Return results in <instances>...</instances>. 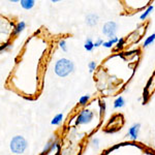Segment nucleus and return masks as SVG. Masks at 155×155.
Segmentation results:
<instances>
[{
	"mask_svg": "<svg viewBox=\"0 0 155 155\" xmlns=\"http://www.w3.org/2000/svg\"><path fill=\"white\" fill-rule=\"evenodd\" d=\"M86 23L89 26L93 27L98 23V16L96 14H89L88 16L86 17Z\"/></svg>",
	"mask_w": 155,
	"mask_h": 155,
	"instance_id": "7",
	"label": "nucleus"
},
{
	"mask_svg": "<svg viewBox=\"0 0 155 155\" xmlns=\"http://www.w3.org/2000/svg\"><path fill=\"white\" fill-rule=\"evenodd\" d=\"M58 145H59L58 142H53L52 140L51 141H49L48 144L45 146V148H44V150H42L41 155H48L51 151H53V150L56 149L57 147H58Z\"/></svg>",
	"mask_w": 155,
	"mask_h": 155,
	"instance_id": "5",
	"label": "nucleus"
},
{
	"mask_svg": "<svg viewBox=\"0 0 155 155\" xmlns=\"http://www.w3.org/2000/svg\"><path fill=\"white\" fill-rule=\"evenodd\" d=\"M27 146H28L27 141L21 136H16V137H12V141H11V145H9L12 153H16V154L24 153V151L26 150Z\"/></svg>",
	"mask_w": 155,
	"mask_h": 155,
	"instance_id": "2",
	"label": "nucleus"
},
{
	"mask_svg": "<svg viewBox=\"0 0 155 155\" xmlns=\"http://www.w3.org/2000/svg\"><path fill=\"white\" fill-rule=\"evenodd\" d=\"M20 3H21V6L23 7L24 9L29 11V9H31L32 7L34 6L35 1H34V0H21V1H20Z\"/></svg>",
	"mask_w": 155,
	"mask_h": 155,
	"instance_id": "9",
	"label": "nucleus"
},
{
	"mask_svg": "<svg viewBox=\"0 0 155 155\" xmlns=\"http://www.w3.org/2000/svg\"><path fill=\"white\" fill-rule=\"evenodd\" d=\"M140 127H141V124L140 123H136L134 124L128 130V136L130 137L131 140H137V137H139V131H140Z\"/></svg>",
	"mask_w": 155,
	"mask_h": 155,
	"instance_id": "6",
	"label": "nucleus"
},
{
	"mask_svg": "<svg viewBox=\"0 0 155 155\" xmlns=\"http://www.w3.org/2000/svg\"><path fill=\"white\" fill-rule=\"evenodd\" d=\"M74 62L66 58L59 59L58 61L56 62L55 67H54L55 74L60 78L67 77L68 74H71V72L74 71Z\"/></svg>",
	"mask_w": 155,
	"mask_h": 155,
	"instance_id": "1",
	"label": "nucleus"
},
{
	"mask_svg": "<svg viewBox=\"0 0 155 155\" xmlns=\"http://www.w3.org/2000/svg\"><path fill=\"white\" fill-rule=\"evenodd\" d=\"M96 66H97L96 62H95V61H91V62H90V63L88 64V67H89V71H90V72H93L94 71H95Z\"/></svg>",
	"mask_w": 155,
	"mask_h": 155,
	"instance_id": "18",
	"label": "nucleus"
},
{
	"mask_svg": "<svg viewBox=\"0 0 155 155\" xmlns=\"http://www.w3.org/2000/svg\"><path fill=\"white\" fill-rule=\"evenodd\" d=\"M118 41H119L118 37H116V36H115L114 38L109 39V41H104V45H102V46H104V48H112V47H113L115 44H117V42H118Z\"/></svg>",
	"mask_w": 155,
	"mask_h": 155,
	"instance_id": "11",
	"label": "nucleus"
},
{
	"mask_svg": "<svg viewBox=\"0 0 155 155\" xmlns=\"http://www.w3.org/2000/svg\"><path fill=\"white\" fill-rule=\"evenodd\" d=\"M62 119H63V114H57L53 118V120L51 121V123L53 124V125H59V124L61 123Z\"/></svg>",
	"mask_w": 155,
	"mask_h": 155,
	"instance_id": "14",
	"label": "nucleus"
},
{
	"mask_svg": "<svg viewBox=\"0 0 155 155\" xmlns=\"http://www.w3.org/2000/svg\"><path fill=\"white\" fill-rule=\"evenodd\" d=\"M89 99H90V96L89 95H83L82 97H80V99H79V104L80 106H86L87 104V102L89 101Z\"/></svg>",
	"mask_w": 155,
	"mask_h": 155,
	"instance_id": "16",
	"label": "nucleus"
},
{
	"mask_svg": "<svg viewBox=\"0 0 155 155\" xmlns=\"http://www.w3.org/2000/svg\"><path fill=\"white\" fill-rule=\"evenodd\" d=\"M84 48L86 51L88 52H91L92 50L94 49V42L92 41L91 38H87L86 41H85V45H84Z\"/></svg>",
	"mask_w": 155,
	"mask_h": 155,
	"instance_id": "12",
	"label": "nucleus"
},
{
	"mask_svg": "<svg viewBox=\"0 0 155 155\" xmlns=\"http://www.w3.org/2000/svg\"><path fill=\"white\" fill-rule=\"evenodd\" d=\"M117 32V24L114 21H109L102 27V33L106 36L109 37L110 39H112V37H115V34Z\"/></svg>",
	"mask_w": 155,
	"mask_h": 155,
	"instance_id": "4",
	"label": "nucleus"
},
{
	"mask_svg": "<svg viewBox=\"0 0 155 155\" xmlns=\"http://www.w3.org/2000/svg\"><path fill=\"white\" fill-rule=\"evenodd\" d=\"M124 42H125V41H124V38H120L119 39V41L116 44V46H117V50H120V49H122L124 47Z\"/></svg>",
	"mask_w": 155,
	"mask_h": 155,
	"instance_id": "19",
	"label": "nucleus"
},
{
	"mask_svg": "<svg viewBox=\"0 0 155 155\" xmlns=\"http://www.w3.org/2000/svg\"><path fill=\"white\" fill-rule=\"evenodd\" d=\"M25 27H26V23H25V22H23V21L19 22V23L14 27L12 34H14V35H19V34L25 29Z\"/></svg>",
	"mask_w": 155,
	"mask_h": 155,
	"instance_id": "8",
	"label": "nucleus"
},
{
	"mask_svg": "<svg viewBox=\"0 0 155 155\" xmlns=\"http://www.w3.org/2000/svg\"><path fill=\"white\" fill-rule=\"evenodd\" d=\"M124 104H125V101H124V98L122 96L117 97L116 101H114V107H115V109H120V107H124Z\"/></svg>",
	"mask_w": 155,
	"mask_h": 155,
	"instance_id": "10",
	"label": "nucleus"
},
{
	"mask_svg": "<svg viewBox=\"0 0 155 155\" xmlns=\"http://www.w3.org/2000/svg\"><path fill=\"white\" fill-rule=\"evenodd\" d=\"M98 144H99V140L93 139V141H92V146L95 147V148H98Z\"/></svg>",
	"mask_w": 155,
	"mask_h": 155,
	"instance_id": "21",
	"label": "nucleus"
},
{
	"mask_svg": "<svg viewBox=\"0 0 155 155\" xmlns=\"http://www.w3.org/2000/svg\"><path fill=\"white\" fill-rule=\"evenodd\" d=\"M154 41H155V33L151 34V35L148 36L146 39H145V41H144V44H143V47H144V48H146V47H148L149 45H151Z\"/></svg>",
	"mask_w": 155,
	"mask_h": 155,
	"instance_id": "15",
	"label": "nucleus"
},
{
	"mask_svg": "<svg viewBox=\"0 0 155 155\" xmlns=\"http://www.w3.org/2000/svg\"><path fill=\"white\" fill-rule=\"evenodd\" d=\"M104 110H106V104H104V101H101V114L104 113Z\"/></svg>",
	"mask_w": 155,
	"mask_h": 155,
	"instance_id": "22",
	"label": "nucleus"
},
{
	"mask_svg": "<svg viewBox=\"0 0 155 155\" xmlns=\"http://www.w3.org/2000/svg\"><path fill=\"white\" fill-rule=\"evenodd\" d=\"M94 117V114L90 110H83L78 114L76 118V124L77 125H82V124H88L92 121Z\"/></svg>",
	"mask_w": 155,
	"mask_h": 155,
	"instance_id": "3",
	"label": "nucleus"
},
{
	"mask_svg": "<svg viewBox=\"0 0 155 155\" xmlns=\"http://www.w3.org/2000/svg\"><path fill=\"white\" fill-rule=\"evenodd\" d=\"M104 41H102L101 38H98L97 39V41L94 42V47H95V48H97V47H101V46H102V45H104Z\"/></svg>",
	"mask_w": 155,
	"mask_h": 155,
	"instance_id": "20",
	"label": "nucleus"
},
{
	"mask_svg": "<svg viewBox=\"0 0 155 155\" xmlns=\"http://www.w3.org/2000/svg\"><path fill=\"white\" fill-rule=\"evenodd\" d=\"M153 9H154V7L152 6V5H149L148 6V8L146 9V11H145L143 14L141 15V17H140V19L142 20V21H144V20H146L147 19V17L149 16L150 14H151L152 12H153Z\"/></svg>",
	"mask_w": 155,
	"mask_h": 155,
	"instance_id": "13",
	"label": "nucleus"
},
{
	"mask_svg": "<svg viewBox=\"0 0 155 155\" xmlns=\"http://www.w3.org/2000/svg\"><path fill=\"white\" fill-rule=\"evenodd\" d=\"M7 47H9V42H5V44L2 45V46H1V49H0V50H1V52L3 51V50H5V49L7 48Z\"/></svg>",
	"mask_w": 155,
	"mask_h": 155,
	"instance_id": "23",
	"label": "nucleus"
},
{
	"mask_svg": "<svg viewBox=\"0 0 155 155\" xmlns=\"http://www.w3.org/2000/svg\"><path fill=\"white\" fill-rule=\"evenodd\" d=\"M58 46H59V48L61 49L63 52H66V51H67V48H66V41H64V39H61V41H59Z\"/></svg>",
	"mask_w": 155,
	"mask_h": 155,
	"instance_id": "17",
	"label": "nucleus"
}]
</instances>
